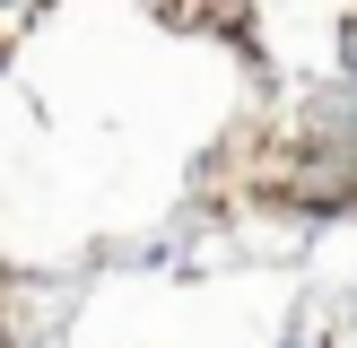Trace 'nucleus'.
I'll return each instance as SVG.
<instances>
[{
	"instance_id": "f257e3e1",
	"label": "nucleus",
	"mask_w": 357,
	"mask_h": 348,
	"mask_svg": "<svg viewBox=\"0 0 357 348\" xmlns=\"http://www.w3.org/2000/svg\"><path fill=\"white\" fill-rule=\"evenodd\" d=\"M349 70H357V52H349Z\"/></svg>"
}]
</instances>
